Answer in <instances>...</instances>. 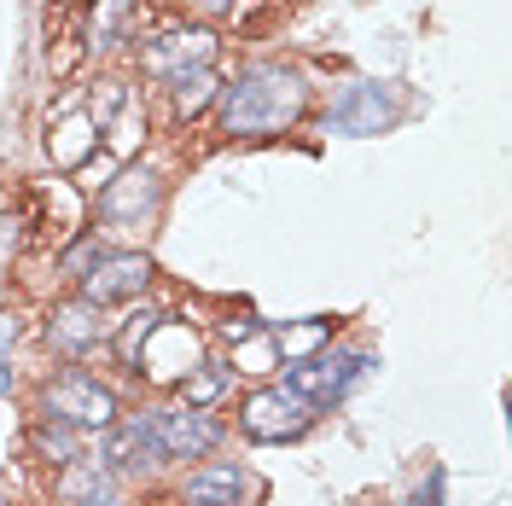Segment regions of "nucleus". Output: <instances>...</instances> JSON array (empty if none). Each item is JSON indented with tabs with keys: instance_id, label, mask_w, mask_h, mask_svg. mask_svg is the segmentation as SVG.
<instances>
[{
	"instance_id": "2",
	"label": "nucleus",
	"mask_w": 512,
	"mask_h": 506,
	"mask_svg": "<svg viewBox=\"0 0 512 506\" xmlns=\"http://www.w3.org/2000/svg\"><path fill=\"white\" fill-rule=\"evenodd\" d=\"M41 419H59V425L82 431V437H99V431H111L123 419V402H117V390L105 379L82 373V367H64L59 379L41 390Z\"/></svg>"
},
{
	"instance_id": "19",
	"label": "nucleus",
	"mask_w": 512,
	"mask_h": 506,
	"mask_svg": "<svg viewBox=\"0 0 512 506\" xmlns=\"http://www.w3.org/2000/svg\"><path fill=\"white\" fill-rule=\"evenodd\" d=\"M99 256V239H82V245H76V251L64 256V274H76V280H82V274H88V262H94Z\"/></svg>"
},
{
	"instance_id": "11",
	"label": "nucleus",
	"mask_w": 512,
	"mask_h": 506,
	"mask_svg": "<svg viewBox=\"0 0 512 506\" xmlns=\"http://www.w3.org/2000/svg\"><path fill=\"white\" fill-rule=\"evenodd\" d=\"M111 326L117 320H105V309H94L88 297H64L47 315V344L64 349V355H88L99 338H111Z\"/></svg>"
},
{
	"instance_id": "12",
	"label": "nucleus",
	"mask_w": 512,
	"mask_h": 506,
	"mask_svg": "<svg viewBox=\"0 0 512 506\" xmlns=\"http://www.w3.org/2000/svg\"><path fill=\"white\" fill-rule=\"evenodd\" d=\"M251 489V477L239 460H198L187 477H181V501L187 506H239Z\"/></svg>"
},
{
	"instance_id": "18",
	"label": "nucleus",
	"mask_w": 512,
	"mask_h": 506,
	"mask_svg": "<svg viewBox=\"0 0 512 506\" xmlns=\"http://www.w3.org/2000/svg\"><path fill=\"white\" fill-rule=\"evenodd\" d=\"M59 495L64 501H88V495H111V472L99 460H76V466H59Z\"/></svg>"
},
{
	"instance_id": "5",
	"label": "nucleus",
	"mask_w": 512,
	"mask_h": 506,
	"mask_svg": "<svg viewBox=\"0 0 512 506\" xmlns=\"http://www.w3.org/2000/svg\"><path fill=\"white\" fill-rule=\"evenodd\" d=\"M216 30L210 24H163L140 41V70L152 76V82H175V76H187V70H204V64H216Z\"/></svg>"
},
{
	"instance_id": "1",
	"label": "nucleus",
	"mask_w": 512,
	"mask_h": 506,
	"mask_svg": "<svg viewBox=\"0 0 512 506\" xmlns=\"http://www.w3.org/2000/svg\"><path fill=\"white\" fill-rule=\"evenodd\" d=\"M309 76L286 59H256L233 82H222L216 99V128L227 140H274L309 117Z\"/></svg>"
},
{
	"instance_id": "22",
	"label": "nucleus",
	"mask_w": 512,
	"mask_h": 506,
	"mask_svg": "<svg viewBox=\"0 0 512 506\" xmlns=\"http://www.w3.org/2000/svg\"><path fill=\"white\" fill-rule=\"evenodd\" d=\"M70 506H123L117 495H88V501H70Z\"/></svg>"
},
{
	"instance_id": "15",
	"label": "nucleus",
	"mask_w": 512,
	"mask_h": 506,
	"mask_svg": "<svg viewBox=\"0 0 512 506\" xmlns=\"http://www.w3.org/2000/svg\"><path fill=\"white\" fill-rule=\"evenodd\" d=\"M163 320H169V315H163L158 303H146V309H128V315L117 320V326H111V344H117V355H123V367H134V361H140L146 338L158 332Z\"/></svg>"
},
{
	"instance_id": "9",
	"label": "nucleus",
	"mask_w": 512,
	"mask_h": 506,
	"mask_svg": "<svg viewBox=\"0 0 512 506\" xmlns=\"http://www.w3.org/2000/svg\"><path fill=\"white\" fill-rule=\"evenodd\" d=\"M158 204H163V175L152 163H123L99 192V216L111 227H146L158 216Z\"/></svg>"
},
{
	"instance_id": "14",
	"label": "nucleus",
	"mask_w": 512,
	"mask_h": 506,
	"mask_svg": "<svg viewBox=\"0 0 512 506\" xmlns=\"http://www.w3.org/2000/svg\"><path fill=\"white\" fill-rule=\"evenodd\" d=\"M332 338H338V320H326V315L286 320V326L274 332V344H280V361H286V367L309 361V355H320V349H332Z\"/></svg>"
},
{
	"instance_id": "17",
	"label": "nucleus",
	"mask_w": 512,
	"mask_h": 506,
	"mask_svg": "<svg viewBox=\"0 0 512 506\" xmlns=\"http://www.w3.org/2000/svg\"><path fill=\"white\" fill-rule=\"evenodd\" d=\"M35 454H41L47 466H76V460H88V454H82V431H70L59 419H41V425H35Z\"/></svg>"
},
{
	"instance_id": "4",
	"label": "nucleus",
	"mask_w": 512,
	"mask_h": 506,
	"mask_svg": "<svg viewBox=\"0 0 512 506\" xmlns=\"http://www.w3.org/2000/svg\"><path fill=\"white\" fill-rule=\"evenodd\" d=\"M379 361L367 355V349H320V355H309V361H297V367H286V390L291 396H303L309 408H332V402H344L355 384L367 379Z\"/></svg>"
},
{
	"instance_id": "13",
	"label": "nucleus",
	"mask_w": 512,
	"mask_h": 506,
	"mask_svg": "<svg viewBox=\"0 0 512 506\" xmlns=\"http://www.w3.org/2000/svg\"><path fill=\"white\" fill-rule=\"evenodd\" d=\"M163 88H169V105H175V123H198V117L216 111L222 76H216V64H204V70H187V76H175V82H163Z\"/></svg>"
},
{
	"instance_id": "10",
	"label": "nucleus",
	"mask_w": 512,
	"mask_h": 506,
	"mask_svg": "<svg viewBox=\"0 0 512 506\" xmlns=\"http://www.w3.org/2000/svg\"><path fill=\"white\" fill-rule=\"evenodd\" d=\"M99 466L111 477H146L163 466V443L152 431V413H123L111 431H99Z\"/></svg>"
},
{
	"instance_id": "6",
	"label": "nucleus",
	"mask_w": 512,
	"mask_h": 506,
	"mask_svg": "<svg viewBox=\"0 0 512 506\" xmlns=\"http://www.w3.org/2000/svg\"><path fill=\"white\" fill-rule=\"evenodd\" d=\"M158 280V262L152 251H99L88 262V274H82V291L76 297H88L94 309H111V303H134V297H146Z\"/></svg>"
},
{
	"instance_id": "8",
	"label": "nucleus",
	"mask_w": 512,
	"mask_h": 506,
	"mask_svg": "<svg viewBox=\"0 0 512 506\" xmlns=\"http://www.w3.org/2000/svg\"><path fill=\"white\" fill-rule=\"evenodd\" d=\"M152 431H158V443H163V460H210L227 425L210 408L163 402V408H152Z\"/></svg>"
},
{
	"instance_id": "23",
	"label": "nucleus",
	"mask_w": 512,
	"mask_h": 506,
	"mask_svg": "<svg viewBox=\"0 0 512 506\" xmlns=\"http://www.w3.org/2000/svg\"><path fill=\"white\" fill-rule=\"evenodd\" d=\"M12 338H18V320H0V349L12 344Z\"/></svg>"
},
{
	"instance_id": "20",
	"label": "nucleus",
	"mask_w": 512,
	"mask_h": 506,
	"mask_svg": "<svg viewBox=\"0 0 512 506\" xmlns=\"http://www.w3.org/2000/svg\"><path fill=\"white\" fill-rule=\"evenodd\" d=\"M222 338H227V344H251V338H262V320H256V315L227 320V326H222Z\"/></svg>"
},
{
	"instance_id": "21",
	"label": "nucleus",
	"mask_w": 512,
	"mask_h": 506,
	"mask_svg": "<svg viewBox=\"0 0 512 506\" xmlns=\"http://www.w3.org/2000/svg\"><path fill=\"white\" fill-rule=\"evenodd\" d=\"M12 384H18V373H12V361H6V355H0V402H6V396H12Z\"/></svg>"
},
{
	"instance_id": "16",
	"label": "nucleus",
	"mask_w": 512,
	"mask_h": 506,
	"mask_svg": "<svg viewBox=\"0 0 512 506\" xmlns=\"http://www.w3.org/2000/svg\"><path fill=\"white\" fill-rule=\"evenodd\" d=\"M175 390H181V402H187V408H216L227 390H233V373H227L222 361H198Z\"/></svg>"
},
{
	"instance_id": "3",
	"label": "nucleus",
	"mask_w": 512,
	"mask_h": 506,
	"mask_svg": "<svg viewBox=\"0 0 512 506\" xmlns=\"http://www.w3.org/2000/svg\"><path fill=\"white\" fill-rule=\"evenodd\" d=\"M396 117H402V88L396 82H379V76H355L326 105L320 128L326 134H344V140H367V134H384Z\"/></svg>"
},
{
	"instance_id": "7",
	"label": "nucleus",
	"mask_w": 512,
	"mask_h": 506,
	"mask_svg": "<svg viewBox=\"0 0 512 506\" xmlns=\"http://www.w3.org/2000/svg\"><path fill=\"white\" fill-rule=\"evenodd\" d=\"M309 425H315V408L303 396H291L286 384H262V390L245 396V408H239V431L251 443H297Z\"/></svg>"
}]
</instances>
